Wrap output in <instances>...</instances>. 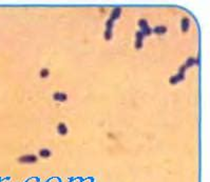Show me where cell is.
<instances>
[{"mask_svg":"<svg viewBox=\"0 0 210 182\" xmlns=\"http://www.w3.org/2000/svg\"><path fill=\"white\" fill-rule=\"evenodd\" d=\"M48 76H49V70L42 69V70L40 71V77H41V78H46Z\"/></svg>","mask_w":210,"mask_h":182,"instance_id":"8992f818","label":"cell"},{"mask_svg":"<svg viewBox=\"0 0 210 182\" xmlns=\"http://www.w3.org/2000/svg\"><path fill=\"white\" fill-rule=\"evenodd\" d=\"M181 78H183V76L181 75V76H175V77H173L170 81H171V83H175L176 81H179V80H181Z\"/></svg>","mask_w":210,"mask_h":182,"instance_id":"9c48e42d","label":"cell"},{"mask_svg":"<svg viewBox=\"0 0 210 182\" xmlns=\"http://www.w3.org/2000/svg\"><path fill=\"white\" fill-rule=\"evenodd\" d=\"M155 33H157V34H161V33H165L166 32V27L165 26H158L154 30Z\"/></svg>","mask_w":210,"mask_h":182,"instance_id":"52a82bcc","label":"cell"},{"mask_svg":"<svg viewBox=\"0 0 210 182\" xmlns=\"http://www.w3.org/2000/svg\"><path fill=\"white\" fill-rule=\"evenodd\" d=\"M18 160L20 163H34L37 161V157L34 155H24L21 156Z\"/></svg>","mask_w":210,"mask_h":182,"instance_id":"6da1fadb","label":"cell"},{"mask_svg":"<svg viewBox=\"0 0 210 182\" xmlns=\"http://www.w3.org/2000/svg\"><path fill=\"white\" fill-rule=\"evenodd\" d=\"M57 130H58V133H59L60 135H66V134L68 133V128H67L66 124H63V123H59V124H58Z\"/></svg>","mask_w":210,"mask_h":182,"instance_id":"3957f363","label":"cell"},{"mask_svg":"<svg viewBox=\"0 0 210 182\" xmlns=\"http://www.w3.org/2000/svg\"><path fill=\"white\" fill-rule=\"evenodd\" d=\"M188 25H189L188 19H183V31H187L188 30Z\"/></svg>","mask_w":210,"mask_h":182,"instance_id":"ba28073f","label":"cell"},{"mask_svg":"<svg viewBox=\"0 0 210 182\" xmlns=\"http://www.w3.org/2000/svg\"><path fill=\"white\" fill-rule=\"evenodd\" d=\"M39 155L42 157V158H48L51 156V152L49 150H45V148H43V150H40L39 151Z\"/></svg>","mask_w":210,"mask_h":182,"instance_id":"277c9868","label":"cell"},{"mask_svg":"<svg viewBox=\"0 0 210 182\" xmlns=\"http://www.w3.org/2000/svg\"><path fill=\"white\" fill-rule=\"evenodd\" d=\"M137 42H136V47H140L141 46V38L144 36L143 33H137Z\"/></svg>","mask_w":210,"mask_h":182,"instance_id":"5b68a950","label":"cell"},{"mask_svg":"<svg viewBox=\"0 0 210 182\" xmlns=\"http://www.w3.org/2000/svg\"><path fill=\"white\" fill-rule=\"evenodd\" d=\"M139 25H140V26H144V25H147V22H146V21H145V20H140V22H139ZM145 30H148V27L146 26V27H145ZM148 31H149V30H148ZM149 32H150V31H149Z\"/></svg>","mask_w":210,"mask_h":182,"instance_id":"30bf717a","label":"cell"},{"mask_svg":"<svg viewBox=\"0 0 210 182\" xmlns=\"http://www.w3.org/2000/svg\"><path fill=\"white\" fill-rule=\"evenodd\" d=\"M67 98H68V96L64 93H55L54 94V99L58 101H66Z\"/></svg>","mask_w":210,"mask_h":182,"instance_id":"7a4b0ae2","label":"cell"}]
</instances>
